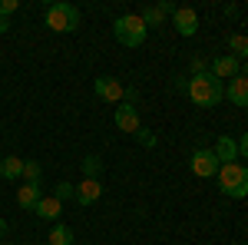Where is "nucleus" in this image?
Wrapping results in <instances>:
<instances>
[{
	"label": "nucleus",
	"instance_id": "f257e3e1",
	"mask_svg": "<svg viewBox=\"0 0 248 245\" xmlns=\"http://www.w3.org/2000/svg\"><path fill=\"white\" fill-rule=\"evenodd\" d=\"M186 96H189L199 110H212V106H218V103L225 99V83L215 80V76L205 70V73H199V76H189Z\"/></svg>",
	"mask_w": 248,
	"mask_h": 245
},
{
	"label": "nucleus",
	"instance_id": "f03ea898",
	"mask_svg": "<svg viewBox=\"0 0 248 245\" xmlns=\"http://www.w3.org/2000/svg\"><path fill=\"white\" fill-rule=\"evenodd\" d=\"M215 182L222 189V196H229V199H245L248 196V166H242L238 159H235V163H222Z\"/></svg>",
	"mask_w": 248,
	"mask_h": 245
},
{
	"label": "nucleus",
	"instance_id": "7ed1b4c3",
	"mask_svg": "<svg viewBox=\"0 0 248 245\" xmlns=\"http://www.w3.org/2000/svg\"><path fill=\"white\" fill-rule=\"evenodd\" d=\"M146 33H149V27L142 23L139 14H123V17L113 20V37L119 40L123 47H129V50L142 47V43H146Z\"/></svg>",
	"mask_w": 248,
	"mask_h": 245
},
{
	"label": "nucleus",
	"instance_id": "20e7f679",
	"mask_svg": "<svg viewBox=\"0 0 248 245\" xmlns=\"http://www.w3.org/2000/svg\"><path fill=\"white\" fill-rule=\"evenodd\" d=\"M46 27L53 33H73V30H79V10L73 3H50L46 7Z\"/></svg>",
	"mask_w": 248,
	"mask_h": 245
},
{
	"label": "nucleus",
	"instance_id": "39448f33",
	"mask_svg": "<svg viewBox=\"0 0 248 245\" xmlns=\"http://www.w3.org/2000/svg\"><path fill=\"white\" fill-rule=\"evenodd\" d=\"M189 166H192V172L199 176V179H215L218 176V156L212 149H195L192 152V159H189Z\"/></svg>",
	"mask_w": 248,
	"mask_h": 245
},
{
	"label": "nucleus",
	"instance_id": "423d86ee",
	"mask_svg": "<svg viewBox=\"0 0 248 245\" xmlns=\"http://www.w3.org/2000/svg\"><path fill=\"white\" fill-rule=\"evenodd\" d=\"M93 93L99 96V99H106V103H123L126 86H123L116 76H96L93 80Z\"/></svg>",
	"mask_w": 248,
	"mask_h": 245
},
{
	"label": "nucleus",
	"instance_id": "0eeeda50",
	"mask_svg": "<svg viewBox=\"0 0 248 245\" xmlns=\"http://www.w3.org/2000/svg\"><path fill=\"white\" fill-rule=\"evenodd\" d=\"M209 73L215 76V80H222V83H229V80H235V76L242 73V60L232 57V53H225V57H215L209 63Z\"/></svg>",
	"mask_w": 248,
	"mask_h": 245
},
{
	"label": "nucleus",
	"instance_id": "6e6552de",
	"mask_svg": "<svg viewBox=\"0 0 248 245\" xmlns=\"http://www.w3.org/2000/svg\"><path fill=\"white\" fill-rule=\"evenodd\" d=\"M116 130H119V132H129V136H136V132L142 130V123H139V110H136L133 103L116 106Z\"/></svg>",
	"mask_w": 248,
	"mask_h": 245
},
{
	"label": "nucleus",
	"instance_id": "1a4fd4ad",
	"mask_svg": "<svg viewBox=\"0 0 248 245\" xmlns=\"http://www.w3.org/2000/svg\"><path fill=\"white\" fill-rule=\"evenodd\" d=\"M172 23H175V30H179L182 37H195V33H199V14H195L192 7H175Z\"/></svg>",
	"mask_w": 248,
	"mask_h": 245
},
{
	"label": "nucleus",
	"instance_id": "9d476101",
	"mask_svg": "<svg viewBox=\"0 0 248 245\" xmlns=\"http://www.w3.org/2000/svg\"><path fill=\"white\" fill-rule=\"evenodd\" d=\"M99 196H103V182L99 179H79L77 192H73V199H77L79 206H93Z\"/></svg>",
	"mask_w": 248,
	"mask_h": 245
},
{
	"label": "nucleus",
	"instance_id": "9b49d317",
	"mask_svg": "<svg viewBox=\"0 0 248 245\" xmlns=\"http://www.w3.org/2000/svg\"><path fill=\"white\" fill-rule=\"evenodd\" d=\"M225 99L235 103V106H248V76L238 73L235 80L225 83Z\"/></svg>",
	"mask_w": 248,
	"mask_h": 245
},
{
	"label": "nucleus",
	"instance_id": "f8f14e48",
	"mask_svg": "<svg viewBox=\"0 0 248 245\" xmlns=\"http://www.w3.org/2000/svg\"><path fill=\"white\" fill-rule=\"evenodd\" d=\"M172 14H175V3H166V0H162V3H155V7H146L139 17H142L146 27H159V23L166 17H172Z\"/></svg>",
	"mask_w": 248,
	"mask_h": 245
},
{
	"label": "nucleus",
	"instance_id": "ddd939ff",
	"mask_svg": "<svg viewBox=\"0 0 248 245\" xmlns=\"http://www.w3.org/2000/svg\"><path fill=\"white\" fill-rule=\"evenodd\" d=\"M33 212H37L40 219H46V222H57L60 215H63V202H60L57 196H43L37 206H33Z\"/></svg>",
	"mask_w": 248,
	"mask_h": 245
},
{
	"label": "nucleus",
	"instance_id": "4468645a",
	"mask_svg": "<svg viewBox=\"0 0 248 245\" xmlns=\"http://www.w3.org/2000/svg\"><path fill=\"white\" fill-rule=\"evenodd\" d=\"M40 199H43L40 182H23V186L17 189V206H20V209H30V212H33V206H37Z\"/></svg>",
	"mask_w": 248,
	"mask_h": 245
},
{
	"label": "nucleus",
	"instance_id": "2eb2a0df",
	"mask_svg": "<svg viewBox=\"0 0 248 245\" xmlns=\"http://www.w3.org/2000/svg\"><path fill=\"white\" fill-rule=\"evenodd\" d=\"M0 179H7V182L23 179V159L20 156H3L0 159Z\"/></svg>",
	"mask_w": 248,
	"mask_h": 245
},
{
	"label": "nucleus",
	"instance_id": "dca6fc26",
	"mask_svg": "<svg viewBox=\"0 0 248 245\" xmlns=\"http://www.w3.org/2000/svg\"><path fill=\"white\" fill-rule=\"evenodd\" d=\"M212 152L218 156V163H235V159H238V143H235L232 136H218Z\"/></svg>",
	"mask_w": 248,
	"mask_h": 245
},
{
	"label": "nucleus",
	"instance_id": "f3484780",
	"mask_svg": "<svg viewBox=\"0 0 248 245\" xmlns=\"http://www.w3.org/2000/svg\"><path fill=\"white\" fill-rule=\"evenodd\" d=\"M46 242L50 245H73V229L57 222V226L50 229V235H46Z\"/></svg>",
	"mask_w": 248,
	"mask_h": 245
},
{
	"label": "nucleus",
	"instance_id": "a211bd4d",
	"mask_svg": "<svg viewBox=\"0 0 248 245\" xmlns=\"http://www.w3.org/2000/svg\"><path fill=\"white\" fill-rule=\"evenodd\" d=\"M229 50H232V57L248 60V37H242V33H232V37H229Z\"/></svg>",
	"mask_w": 248,
	"mask_h": 245
},
{
	"label": "nucleus",
	"instance_id": "6ab92c4d",
	"mask_svg": "<svg viewBox=\"0 0 248 245\" xmlns=\"http://www.w3.org/2000/svg\"><path fill=\"white\" fill-rule=\"evenodd\" d=\"M40 176H43V166L37 159H23V182H40Z\"/></svg>",
	"mask_w": 248,
	"mask_h": 245
},
{
	"label": "nucleus",
	"instance_id": "aec40b11",
	"mask_svg": "<svg viewBox=\"0 0 248 245\" xmlns=\"http://www.w3.org/2000/svg\"><path fill=\"white\" fill-rule=\"evenodd\" d=\"M99 169H103L99 156H86L83 159V179H99Z\"/></svg>",
	"mask_w": 248,
	"mask_h": 245
},
{
	"label": "nucleus",
	"instance_id": "412c9836",
	"mask_svg": "<svg viewBox=\"0 0 248 245\" xmlns=\"http://www.w3.org/2000/svg\"><path fill=\"white\" fill-rule=\"evenodd\" d=\"M73 192H77V186H73V182H66V179H63V182H57V189H53V196H57L60 202L73 199Z\"/></svg>",
	"mask_w": 248,
	"mask_h": 245
},
{
	"label": "nucleus",
	"instance_id": "4be33fe9",
	"mask_svg": "<svg viewBox=\"0 0 248 245\" xmlns=\"http://www.w3.org/2000/svg\"><path fill=\"white\" fill-rule=\"evenodd\" d=\"M17 7H20L17 0H0V17L7 20V17H10V14H17Z\"/></svg>",
	"mask_w": 248,
	"mask_h": 245
},
{
	"label": "nucleus",
	"instance_id": "5701e85b",
	"mask_svg": "<svg viewBox=\"0 0 248 245\" xmlns=\"http://www.w3.org/2000/svg\"><path fill=\"white\" fill-rule=\"evenodd\" d=\"M189 70H192V76H199V73H205V70H209V63H205L202 57H195V60H192V66H189Z\"/></svg>",
	"mask_w": 248,
	"mask_h": 245
},
{
	"label": "nucleus",
	"instance_id": "b1692460",
	"mask_svg": "<svg viewBox=\"0 0 248 245\" xmlns=\"http://www.w3.org/2000/svg\"><path fill=\"white\" fill-rule=\"evenodd\" d=\"M136 139H139L142 146H153V143H155V136H153L149 130H139V132H136Z\"/></svg>",
	"mask_w": 248,
	"mask_h": 245
},
{
	"label": "nucleus",
	"instance_id": "393cba45",
	"mask_svg": "<svg viewBox=\"0 0 248 245\" xmlns=\"http://www.w3.org/2000/svg\"><path fill=\"white\" fill-rule=\"evenodd\" d=\"M238 152H242V156H245V159H248V132H245V136H242V139H238Z\"/></svg>",
	"mask_w": 248,
	"mask_h": 245
},
{
	"label": "nucleus",
	"instance_id": "a878e982",
	"mask_svg": "<svg viewBox=\"0 0 248 245\" xmlns=\"http://www.w3.org/2000/svg\"><path fill=\"white\" fill-rule=\"evenodd\" d=\"M7 30H10V20H3V17H0V37H3Z\"/></svg>",
	"mask_w": 248,
	"mask_h": 245
},
{
	"label": "nucleus",
	"instance_id": "bb28decb",
	"mask_svg": "<svg viewBox=\"0 0 248 245\" xmlns=\"http://www.w3.org/2000/svg\"><path fill=\"white\" fill-rule=\"evenodd\" d=\"M242 76H248V60H242Z\"/></svg>",
	"mask_w": 248,
	"mask_h": 245
},
{
	"label": "nucleus",
	"instance_id": "cd10ccee",
	"mask_svg": "<svg viewBox=\"0 0 248 245\" xmlns=\"http://www.w3.org/2000/svg\"><path fill=\"white\" fill-rule=\"evenodd\" d=\"M3 232H7V222H3V219H0V239H3Z\"/></svg>",
	"mask_w": 248,
	"mask_h": 245
},
{
	"label": "nucleus",
	"instance_id": "c85d7f7f",
	"mask_svg": "<svg viewBox=\"0 0 248 245\" xmlns=\"http://www.w3.org/2000/svg\"><path fill=\"white\" fill-rule=\"evenodd\" d=\"M3 245H14V242H3Z\"/></svg>",
	"mask_w": 248,
	"mask_h": 245
}]
</instances>
